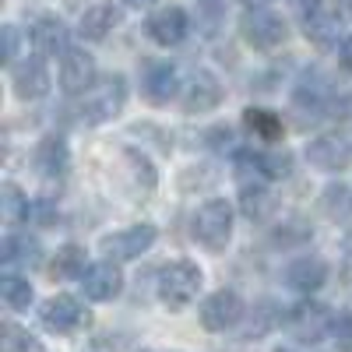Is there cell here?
Masks as SVG:
<instances>
[{"mask_svg": "<svg viewBox=\"0 0 352 352\" xmlns=\"http://www.w3.org/2000/svg\"><path fill=\"white\" fill-rule=\"evenodd\" d=\"M197 292H201V268L194 261H187V257L169 261L159 272V300L169 310H184L187 303L197 300Z\"/></svg>", "mask_w": 352, "mask_h": 352, "instance_id": "6da1fadb", "label": "cell"}, {"mask_svg": "<svg viewBox=\"0 0 352 352\" xmlns=\"http://www.w3.org/2000/svg\"><path fill=\"white\" fill-rule=\"evenodd\" d=\"M124 102H127V81H124V74H106V78H99L85 92L81 116L88 124H102V120H109V116L120 113Z\"/></svg>", "mask_w": 352, "mask_h": 352, "instance_id": "7a4b0ae2", "label": "cell"}, {"mask_svg": "<svg viewBox=\"0 0 352 352\" xmlns=\"http://www.w3.org/2000/svg\"><path fill=\"white\" fill-rule=\"evenodd\" d=\"M232 232V204L226 197H212L204 201L197 215H194V236L197 243H204L208 250H222Z\"/></svg>", "mask_w": 352, "mask_h": 352, "instance_id": "3957f363", "label": "cell"}, {"mask_svg": "<svg viewBox=\"0 0 352 352\" xmlns=\"http://www.w3.org/2000/svg\"><path fill=\"white\" fill-rule=\"evenodd\" d=\"M342 21H345V11L338 8V0H307V8H303V32L320 50H328V46L338 43Z\"/></svg>", "mask_w": 352, "mask_h": 352, "instance_id": "277c9868", "label": "cell"}, {"mask_svg": "<svg viewBox=\"0 0 352 352\" xmlns=\"http://www.w3.org/2000/svg\"><path fill=\"white\" fill-rule=\"evenodd\" d=\"M240 32H243V39H247L254 50H275V46L285 43L289 25H285L282 14H275V11H268V8H254V11L243 14Z\"/></svg>", "mask_w": 352, "mask_h": 352, "instance_id": "5b68a950", "label": "cell"}, {"mask_svg": "<svg viewBox=\"0 0 352 352\" xmlns=\"http://www.w3.org/2000/svg\"><path fill=\"white\" fill-rule=\"evenodd\" d=\"M39 320H43L50 331L67 335V331H78V328H85V324H92V314H88L74 296H53V300L43 303Z\"/></svg>", "mask_w": 352, "mask_h": 352, "instance_id": "8992f818", "label": "cell"}, {"mask_svg": "<svg viewBox=\"0 0 352 352\" xmlns=\"http://www.w3.org/2000/svg\"><path fill=\"white\" fill-rule=\"evenodd\" d=\"M152 243H155V226L141 222V226H131V229H120V232H109L102 240V254L109 261H134Z\"/></svg>", "mask_w": 352, "mask_h": 352, "instance_id": "52a82bcc", "label": "cell"}, {"mask_svg": "<svg viewBox=\"0 0 352 352\" xmlns=\"http://www.w3.org/2000/svg\"><path fill=\"white\" fill-rule=\"evenodd\" d=\"M240 317H243V300H240V292H232V289H219L201 303V324L208 331H226V328L236 324Z\"/></svg>", "mask_w": 352, "mask_h": 352, "instance_id": "ba28073f", "label": "cell"}, {"mask_svg": "<svg viewBox=\"0 0 352 352\" xmlns=\"http://www.w3.org/2000/svg\"><path fill=\"white\" fill-rule=\"evenodd\" d=\"M96 85V60L85 50H67L60 60V88L67 96H81Z\"/></svg>", "mask_w": 352, "mask_h": 352, "instance_id": "9c48e42d", "label": "cell"}, {"mask_svg": "<svg viewBox=\"0 0 352 352\" xmlns=\"http://www.w3.org/2000/svg\"><path fill=\"white\" fill-rule=\"evenodd\" d=\"M81 289H85L88 300L109 303L124 292V275L116 272V264H88V272L81 278Z\"/></svg>", "mask_w": 352, "mask_h": 352, "instance_id": "30bf717a", "label": "cell"}, {"mask_svg": "<svg viewBox=\"0 0 352 352\" xmlns=\"http://www.w3.org/2000/svg\"><path fill=\"white\" fill-rule=\"evenodd\" d=\"M148 36L159 43V46H180L187 39V28H190V18L184 8H162L148 18Z\"/></svg>", "mask_w": 352, "mask_h": 352, "instance_id": "8fae6325", "label": "cell"}, {"mask_svg": "<svg viewBox=\"0 0 352 352\" xmlns=\"http://www.w3.org/2000/svg\"><path fill=\"white\" fill-rule=\"evenodd\" d=\"M141 88H144V96H148V102H155V106H166V102L176 96V88H180V78H176V67H173L169 60H152V64H144Z\"/></svg>", "mask_w": 352, "mask_h": 352, "instance_id": "7c38bea8", "label": "cell"}, {"mask_svg": "<svg viewBox=\"0 0 352 352\" xmlns=\"http://www.w3.org/2000/svg\"><path fill=\"white\" fill-rule=\"evenodd\" d=\"M222 102V85L212 71H197L184 88V109L187 113H212Z\"/></svg>", "mask_w": 352, "mask_h": 352, "instance_id": "4fadbf2b", "label": "cell"}, {"mask_svg": "<svg viewBox=\"0 0 352 352\" xmlns=\"http://www.w3.org/2000/svg\"><path fill=\"white\" fill-rule=\"evenodd\" d=\"M11 81H14L18 99H28V102L43 99V96L50 92V71H46V64H43V56H28V60H21V64L14 67Z\"/></svg>", "mask_w": 352, "mask_h": 352, "instance_id": "5bb4252c", "label": "cell"}, {"mask_svg": "<svg viewBox=\"0 0 352 352\" xmlns=\"http://www.w3.org/2000/svg\"><path fill=\"white\" fill-rule=\"evenodd\" d=\"M307 159H310L317 169L335 173V169H345V166L352 162V148L345 144V138H338V134H324V138H317V141L307 144Z\"/></svg>", "mask_w": 352, "mask_h": 352, "instance_id": "9a60e30c", "label": "cell"}, {"mask_svg": "<svg viewBox=\"0 0 352 352\" xmlns=\"http://www.w3.org/2000/svg\"><path fill=\"white\" fill-rule=\"evenodd\" d=\"M67 141L60 134H46L39 144H36V173L46 176V180H60V176L67 173Z\"/></svg>", "mask_w": 352, "mask_h": 352, "instance_id": "2e32d148", "label": "cell"}, {"mask_svg": "<svg viewBox=\"0 0 352 352\" xmlns=\"http://www.w3.org/2000/svg\"><path fill=\"white\" fill-rule=\"evenodd\" d=\"M32 43H36V50H39L43 56H56V53L64 56V53L71 50L67 25H64L60 18H53V14L36 18V25H32Z\"/></svg>", "mask_w": 352, "mask_h": 352, "instance_id": "e0dca14e", "label": "cell"}, {"mask_svg": "<svg viewBox=\"0 0 352 352\" xmlns=\"http://www.w3.org/2000/svg\"><path fill=\"white\" fill-rule=\"evenodd\" d=\"M0 261H4V268L32 272V268L43 264V247L32 236H8L4 243H0Z\"/></svg>", "mask_w": 352, "mask_h": 352, "instance_id": "ac0fdd59", "label": "cell"}, {"mask_svg": "<svg viewBox=\"0 0 352 352\" xmlns=\"http://www.w3.org/2000/svg\"><path fill=\"white\" fill-rule=\"evenodd\" d=\"M324 278H328V264L320 257H300L285 268V282L296 292H314L324 285Z\"/></svg>", "mask_w": 352, "mask_h": 352, "instance_id": "d6986e66", "label": "cell"}, {"mask_svg": "<svg viewBox=\"0 0 352 352\" xmlns=\"http://www.w3.org/2000/svg\"><path fill=\"white\" fill-rule=\"evenodd\" d=\"M116 25H120V11H116L109 0H102V4H92V8L85 11V18H81V36H85V39H106Z\"/></svg>", "mask_w": 352, "mask_h": 352, "instance_id": "ffe728a7", "label": "cell"}, {"mask_svg": "<svg viewBox=\"0 0 352 352\" xmlns=\"http://www.w3.org/2000/svg\"><path fill=\"white\" fill-rule=\"evenodd\" d=\"M85 272H88V257H85V247H78V243H67V247H60L56 250V257H53V264H50V275L53 278H85Z\"/></svg>", "mask_w": 352, "mask_h": 352, "instance_id": "44dd1931", "label": "cell"}, {"mask_svg": "<svg viewBox=\"0 0 352 352\" xmlns=\"http://www.w3.org/2000/svg\"><path fill=\"white\" fill-rule=\"evenodd\" d=\"M243 124L257 134V138H264V141H282V120L272 113V109H261V106H250V109H243Z\"/></svg>", "mask_w": 352, "mask_h": 352, "instance_id": "7402d4cb", "label": "cell"}, {"mask_svg": "<svg viewBox=\"0 0 352 352\" xmlns=\"http://www.w3.org/2000/svg\"><path fill=\"white\" fill-rule=\"evenodd\" d=\"M0 300L11 310H28V303H32V285H28V278L4 275L0 278Z\"/></svg>", "mask_w": 352, "mask_h": 352, "instance_id": "603a6c76", "label": "cell"}, {"mask_svg": "<svg viewBox=\"0 0 352 352\" xmlns=\"http://www.w3.org/2000/svg\"><path fill=\"white\" fill-rule=\"evenodd\" d=\"M0 352H43V345L18 324H0Z\"/></svg>", "mask_w": 352, "mask_h": 352, "instance_id": "cb8c5ba5", "label": "cell"}, {"mask_svg": "<svg viewBox=\"0 0 352 352\" xmlns=\"http://www.w3.org/2000/svg\"><path fill=\"white\" fill-rule=\"evenodd\" d=\"M0 215H4L8 222L28 219V201L14 184H4V190H0Z\"/></svg>", "mask_w": 352, "mask_h": 352, "instance_id": "d4e9b609", "label": "cell"}, {"mask_svg": "<svg viewBox=\"0 0 352 352\" xmlns=\"http://www.w3.org/2000/svg\"><path fill=\"white\" fill-rule=\"evenodd\" d=\"M127 162H131V169H134L138 187H141V190H155V169H152V162L144 159V155H138L134 148H127Z\"/></svg>", "mask_w": 352, "mask_h": 352, "instance_id": "484cf974", "label": "cell"}, {"mask_svg": "<svg viewBox=\"0 0 352 352\" xmlns=\"http://www.w3.org/2000/svg\"><path fill=\"white\" fill-rule=\"evenodd\" d=\"M331 342L338 352H352V314L331 317Z\"/></svg>", "mask_w": 352, "mask_h": 352, "instance_id": "4316f807", "label": "cell"}, {"mask_svg": "<svg viewBox=\"0 0 352 352\" xmlns=\"http://www.w3.org/2000/svg\"><path fill=\"white\" fill-rule=\"evenodd\" d=\"M18 28L14 25H4L0 28V46H4V64H11L14 60V53H18Z\"/></svg>", "mask_w": 352, "mask_h": 352, "instance_id": "83f0119b", "label": "cell"}, {"mask_svg": "<svg viewBox=\"0 0 352 352\" xmlns=\"http://www.w3.org/2000/svg\"><path fill=\"white\" fill-rule=\"evenodd\" d=\"M28 219H32L36 226H53L56 222V212H53V204L36 201V204H28Z\"/></svg>", "mask_w": 352, "mask_h": 352, "instance_id": "f1b7e54d", "label": "cell"}, {"mask_svg": "<svg viewBox=\"0 0 352 352\" xmlns=\"http://www.w3.org/2000/svg\"><path fill=\"white\" fill-rule=\"evenodd\" d=\"M201 11H204V32H215V25H219V0H201Z\"/></svg>", "mask_w": 352, "mask_h": 352, "instance_id": "f546056e", "label": "cell"}, {"mask_svg": "<svg viewBox=\"0 0 352 352\" xmlns=\"http://www.w3.org/2000/svg\"><path fill=\"white\" fill-rule=\"evenodd\" d=\"M338 60H342L345 71H352V36L342 39V46H338Z\"/></svg>", "mask_w": 352, "mask_h": 352, "instance_id": "4dcf8cb0", "label": "cell"}, {"mask_svg": "<svg viewBox=\"0 0 352 352\" xmlns=\"http://www.w3.org/2000/svg\"><path fill=\"white\" fill-rule=\"evenodd\" d=\"M131 8H148V4H155V0H127Z\"/></svg>", "mask_w": 352, "mask_h": 352, "instance_id": "1f68e13d", "label": "cell"}, {"mask_svg": "<svg viewBox=\"0 0 352 352\" xmlns=\"http://www.w3.org/2000/svg\"><path fill=\"white\" fill-rule=\"evenodd\" d=\"M278 352H285V349H278Z\"/></svg>", "mask_w": 352, "mask_h": 352, "instance_id": "d6a6232c", "label": "cell"}, {"mask_svg": "<svg viewBox=\"0 0 352 352\" xmlns=\"http://www.w3.org/2000/svg\"><path fill=\"white\" fill-rule=\"evenodd\" d=\"M144 352H148V349H144Z\"/></svg>", "mask_w": 352, "mask_h": 352, "instance_id": "836d02e7", "label": "cell"}]
</instances>
